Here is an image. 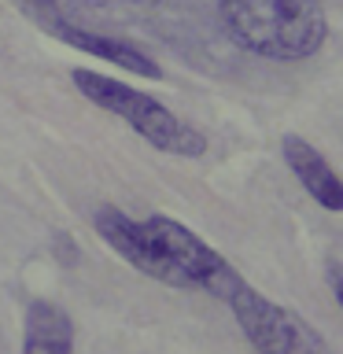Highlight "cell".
I'll list each match as a JSON object with an SVG mask.
<instances>
[{
    "mask_svg": "<svg viewBox=\"0 0 343 354\" xmlns=\"http://www.w3.org/2000/svg\"><path fill=\"white\" fill-rule=\"evenodd\" d=\"M281 155H284L288 170L295 174V181L314 196V203H321L325 210H332V214H340L343 210V181L328 166L325 155H321L310 140L295 137V133L281 137Z\"/></svg>",
    "mask_w": 343,
    "mask_h": 354,
    "instance_id": "cell-7",
    "label": "cell"
},
{
    "mask_svg": "<svg viewBox=\"0 0 343 354\" xmlns=\"http://www.w3.org/2000/svg\"><path fill=\"white\" fill-rule=\"evenodd\" d=\"M93 229L126 266H133L137 273L151 277V281H159V284L177 288L174 266L166 262V254L159 251V243H155L151 229L144 225V221L129 218L126 210H118V207H100L93 214Z\"/></svg>",
    "mask_w": 343,
    "mask_h": 354,
    "instance_id": "cell-5",
    "label": "cell"
},
{
    "mask_svg": "<svg viewBox=\"0 0 343 354\" xmlns=\"http://www.w3.org/2000/svg\"><path fill=\"white\" fill-rule=\"evenodd\" d=\"M221 26L243 52L299 63L325 48L328 19L321 0H214Z\"/></svg>",
    "mask_w": 343,
    "mask_h": 354,
    "instance_id": "cell-1",
    "label": "cell"
},
{
    "mask_svg": "<svg viewBox=\"0 0 343 354\" xmlns=\"http://www.w3.org/2000/svg\"><path fill=\"white\" fill-rule=\"evenodd\" d=\"M22 354H74V321L63 306L37 299L22 321Z\"/></svg>",
    "mask_w": 343,
    "mask_h": 354,
    "instance_id": "cell-8",
    "label": "cell"
},
{
    "mask_svg": "<svg viewBox=\"0 0 343 354\" xmlns=\"http://www.w3.org/2000/svg\"><path fill=\"white\" fill-rule=\"evenodd\" d=\"M44 30H48L52 37H59L63 44H71V48L93 55V59L122 66V71H129L137 77H148V82H163V66L155 63L144 48H137L133 41H126V37H111V33L89 30V26H82V22H74L71 15L44 22Z\"/></svg>",
    "mask_w": 343,
    "mask_h": 354,
    "instance_id": "cell-6",
    "label": "cell"
},
{
    "mask_svg": "<svg viewBox=\"0 0 343 354\" xmlns=\"http://www.w3.org/2000/svg\"><path fill=\"white\" fill-rule=\"evenodd\" d=\"M15 4L26 11L30 19H37L41 26L52 22V19H66V8H71L66 0H15Z\"/></svg>",
    "mask_w": 343,
    "mask_h": 354,
    "instance_id": "cell-9",
    "label": "cell"
},
{
    "mask_svg": "<svg viewBox=\"0 0 343 354\" xmlns=\"http://www.w3.org/2000/svg\"><path fill=\"white\" fill-rule=\"evenodd\" d=\"M225 306L232 310V317H237V325L243 328V336H248V343L254 347V354H328L325 339H321L295 310L266 299L259 288H251L248 281L240 288H232Z\"/></svg>",
    "mask_w": 343,
    "mask_h": 354,
    "instance_id": "cell-4",
    "label": "cell"
},
{
    "mask_svg": "<svg viewBox=\"0 0 343 354\" xmlns=\"http://www.w3.org/2000/svg\"><path fill=\"white\" fill-rule=\"evenodd\" d=\"M71 82L93 107L122 118L155 151L174 155V159H199V155H207V137L196 126H188L181 115H174L163 100L140 93V88L118 82V77H107L100 71H85V66H74Z\"/></svg>",
    "mask_w": 343,
    "mask_h": 354,
    "instance_id": "cell-2",
    "label": "cell"
},
{
    "mask_svg": "<svg viewBox=\"0 0 343 354\" xmlns=\"http://www.w3.org/2000/svg\"><path fill=\"white\" fill-rule=\"evenodd\" d=\"M144 225L151 229L159 251L166 254V262L174 266L177 288L214 295V299L225 303V299L232 295V288L243 284V277L237 273V266H232L225 254H218L203 236H196L188 225H181V221H174L166 214H151V218H144Z\"/></svg>",
    "mask_w": 343,
    "mask_h": 354,
    "instance_id": "cell-3",
    "label": "cell"
}]
</instances>
